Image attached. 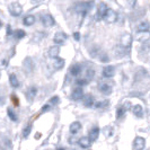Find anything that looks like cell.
I'll return each instance as SVG.
<instances>
[{
	"label": "cell",
	"mask_w": 150,
	"mask_h": 150,
	"mask_svg": "<svg viewBox=\"0 0 150 150\" xmlns=\"http://www.w3.org/2000/svg\"><path fill=\"white\" fill-rule=\"evenodd\" d=\"M98 135H99V128L98 127H94L89 131V134H88V138H89L90 142H94L98 139Z\"/></svg>",
	"instance_id": "cell-12"
},
{
	"label": "cell",
	"mask_w": 150,
	"mask_h": 150,
	"mask_svg": "<svg viewBox=\"0 0 150 150\" xmlns=\"http://www.w3.org/2000/svg\"><path fill=\"white\" fill-rule=\"evenodd\" d=\"M131 111H132V113L134 114L135 116H138V117H142L143 110H142V106L141 105H134L132 108H131Z\"/></svg>",
	"instance_id": "cell-19"
},
{
	"label": "cell",
	"mask_w": 150,
	"mask_h": 150,
	"mask_svg": "<svg viewBox=\"0 0 150 150\" xmlns=\"http://www.w3.org/2000/svg\"><path fill=\"white\" fill-rule=\"evenodd\" d=\"M108 8H107V5L104 4V2H100L99 5H98V8H97V16H96V19L99 21V19H102L103 18V16L104 14L106 13V10H107Z\"/></svg>",
	"instance_id": "cell-10"
},
{
	"label": "cell",
	"mask_w": 150,
	"mask_h": 150,
	"mask_svg": "<svg viewBox=\"0 0 150 150\" xmlns=\"http://www.w3.org/2000/svg\"><path fill=\"white\" fill-rule=\"evenodd\" d=\"M132 43V36L130 34H123L121 38V44L123 47H129Z\"/></svg>",
	"instance_id": "cell-11"
},
{
	"label": "cell",
	"mask_w": 150,
	"mask_h": 150,
	"mask_svg": "<svg viewBox=\"0 0 150 150\" xmlns=\"http://www.w3.org/2000/svg\"><path fill=\"white\" fill-rule=\"evenodd\" d=\"M7 113H8V116H9V119L11 121H17V116H16V114L14 112H13V110L11 108H8L7 110Z\"/></svg>",
	"instance_id": "cell-30"
},
{
	"label": "cell",
	"mask_w": 150,
	"mask_h": 150,
	"mask_svg": "<svg viewBox=\"0 0 150 150\" xmlns=\"http://www.w3.org/2000/svg\"><path fill=\"white\" fill-rule=\"evenodd\" d=\"M124 113H125V110L123 108V106H121V107H119L117 108V112H116V116H117V119H121L123 115H124Z\"/></svg>",
	"instance_id": "cell-31"
},
{
	"label": "cell",
	"mask_w": 150,
	"mask_h": 150,
	"mask_svg": "<svg viewBox=\"0 0 150 150\" xmlns=\"http://www.w3.org/2000/svg\"><path fill=\"white\" fill-rule=\"evenodd\" d=\"M133 147L135 150H143L146 147V139L142 137H137L133 142Z\"/></svg>",
	"instance_id": "cell-9"
},
{
	"label": "cell",
	"mask_w": 150,
	"mask_h": 150,
	"mask_svg": "<svg viewBox=\"0 0 150 150\" xmlns=\"http://www.w3.org/2000/svg\"><path fill=\"white\" fill-rule=\"evenodd\" d=\"M0 77H1V72H0Z\"/></svg>",
	"instance_id": "cell-45"
},
{
	"label": "cell",
	"mask_w": 150,
	"mask_h": 150,
	"mask_svg": "<svg viewBox=\"0 0 150 150\" xmlns=\"http://www.w3.org/2000/svg\"><path fill=\"white\" fill-rule=\"evenodd\" d=\"M110 104V102L108 100H100V102H96L94 106L96 107V108H104V107H107Z\"/></svg>",
	"instance_id": "cell-27"
},
{
	"label": "cell",
	"mask_w": 150,
	"mask_h": 150,
	"mask_svg": "<svg viewBox=\"0 0 150 150\" xmlns=\"http://www.w3.org/2000/svg\"><path fill=\"white\" fill-rule=\"evenodd\" d=\"M64 64H66V62H64V60L62 59V58H55V60H54V62H53V66H54V68L55 69H58V70H60V69H62V68L64 67Z\"/></svg>",
	"instance_id": "cell-21"
},
{
	"label": "cell",
	"mask_w": 150,
	"mask_h": 150,
	"mask_svg": "<svg viewBox=\"0 0 150 150\" xmlns=\"http://www.w3.org/2000/svg\"><path fill=\"white\" fill-rule=\"evenodd\" d=\"M8 9H9L10 15L14 16V17H18L19 15H22L23 13V7L21 6V4H18V2H11L9 5Z\"/></svg>",
	"instance_id": "cell-2"
},
{
	"label": "cell",
	"mask_w": 150,
	"mask_h": 150,
	"mask_svg": "<svg viewBox=\"0 0 150 150\" xmlns=\"http://www.w3.org/2000/svg\"><path fill=\"white\" fill-rule=\"evenodd\" d=\"M0 27H1V22H0Z\"/></svg>",
	"instance_id": "cell-44"
},
{
	"label": "cell",
	"mask_w": 150,
	"mask_h": 150,
	"mask_svg": "<svg viewBox=\"0 0 150 150\" xmlns=\"http://www.w3.org/2000/svg\"><path fill=\"white\" fill-rule=\"evenodd\" d=\"M81 72V66L80 64H74L70 68V74L75 77H78Z\"/></svg>",
	"instance_id": "cell-20"
},
{
	"label": "cell",
	"mask_w": 150,
	"mask_h": 150,
	"mask_svg": "<svg viewBox=\"0 0 150 150\" xmlns=\"http://www.w3.org/2000/svg\"><path fill=\"white\" fill-rule=\"evenodd\" d=\"M30 131H32V124H27V127L23 130V137L24 138H27L28 135H30Z\"/></svg>",
	"instance_id": "cell-29"
},
{
	"label": "cell",
	"mask_w": 150,
	"mask_h": 150,
	"mask_svg": "<svg viewBox=\"0 0 150 150\" xmlns=\"http://www.w3.org/2000/svg\"><path fill=\"white\" fill-rule=\"evenodd\" d=\"M23 66H24V69L27 72H30L33 70V68H34V63H33V61L30 60V58H26L23 62Z\"/></svg>",
	"instance_id": "cell-17"
},
{
	"label": "cell",
	"mask_w": 150,
	"mask_h": 150,
	"mask_svg": "<svg viewBox=\"0 0 150 150\" xmlns=\"http://www.w3.org/2000/svg\"><path fill=\"white\" fill-rule=\"evenodd\" d=\"M59 54H60V46L53 45V46H51V47L49 49V55H50V58L55 59V58L59 57Z\"/></svg>",
	"instance_id": "cell-13"
},
{
	"label": "cell",
	"mask_w": 150,
	"mask_h": 150,
	"mask_svg": "<svg viewBox=\"0 0 150 150\" xmlns=\"http://www.w3.org/2000/svg\"><path fill=\"white\" fill-rule=\"evenodd\" d=\"M23 23H24V25H26V26H32V25L35 23V17L33 15H27L26 17H24Z\"/></svg>",
	"instance_id": "cell-22"
},
{
	"label": "cell",
	"mask_w": 150,
	"mask_h": 150,
	"mask_svg": "<svg viewBox=\"0 0 150 150\" xmlns=\"http://www.w3.org/2000/svg\"><path fill=\"white\" fill-rule=\"evenodd\" d=\"M103 19L105 21V23L107 24H113V23H115L117 21V14H116V11H114L113 9H107L106 10V13L104 14L103 16Z\"/></svg>",
	"instance_id": "cell-1"
},
{
	"label": "cell",
	"mask_w": 150,
	"mask_h": 150,
	"mask_svg": "<svg viewBox=\"0 0 150 150\" xmlns=\"http://www.w3.org/2000/svg\"><path fill=\"white\" fill-rule=\"evenodd\" d=\"M83 89L81 86H77L74 88L72 93H71V99L72 100H79V99H83Z\"/></svg>",
	"instance_id": "cell-4"
},
{
	"label": "cell",
	"mask_w": 150,
	"mask_h": 150,
	"mask_svg": "<svg viewBox=\"0 0 150 150\" xmlns=\"http://www.w3.org/2000/svg\"><path fill=\"white\" fill-rule=\"evenodd\" d=\"M98 90L104 95H108L112 93V86L105 81H102V83H98Z\"/></svg>",
	"instance_id": "cell-8"
},
{
	"label": "cell",
	"mask_w": 150,
	"mask_h": 150,
	"mask_svg": "<svg viewBox=\"0 0 150 150\" xmlns=\"http://www.w3.org/2000/svg\"><path fill=\"white\" fill-rule=\"evenodd\" d=\"M59 103V97L58 96H53L51 99H50V105H57Z\"/></svg>",
	"instance_id": "cell-32"
},
{
	"label": "cell",
	"mask_w": 150,
	"mask_h": 150,
	"mask_svg": "<svg viewBox=\"0 0 150 150\" xmlns=\"http://www.w3.org/2000/svg\"><path fill=\"white\" fill-rule=\"evenodd\" d=\"M14 36H15V38H17V40L24 38L26 36V32L23 30H16L15 32H14Z\"/></svg>",
	"instance_id": "cell-26"
},
{
	"label": "cell",
	"mask_w": 150,
	"mask_h": 150,
	"mask_svg": "<svg viewBox=\"0 0 150 150\" xmlns=\"http://www.w3.org/2000/svg\"><path fill=\"white\" fill-rule=\"evenodd\" d=\"M9 83H10V85H11V87H14V88H17V87L19 86L18 78L16 77L15 74H11V75L9 76Z\"/></svg>",
	"instance_id": "cell-23"
},
{
	"label": "cell",
	"mask_w": 150,
	"mask_h": 150,
	"mask_svg": "<svg viewBox=\"0 0 150 150\" xmlns=\"http://www.w3.org/2000/svg\"><path fill=\"white\" fill-rule=\"evenodd\" d=\"M43 0H32V2H34V4H40V2H42Z\"/></svg>",
	"instance_id": "cell-41"
},
{
	"label": "cell",
	"mask_w": 150,
	"mask_h": 150,
	"mask_svg": "<svg viewBox=\"0 0 150 150\" xmlns=\"http://www.w3.org/2000/svg\"><path fill=\"white\" fill-rule=\"evenodd\" d=\"M80 129H81V123L80 122H78V121H76V122H72L71 124H70V132L72 133V134H76V133H78L79 131H80Z\"/></svg>",
	"instance_id": "cell-16"
},
{
	"label": "cell",
	"mask_w": 150,
	"mask_h": 150,
	"mask_svg": "<svg viewBox=\"0 0 150 150\" xmlns=\"http://www.w3.org/2000/svg\"><path fill=\"white\" fill-rule=\"evenodd\" d=\"M50 108H51V105H50V104H45V105L43 106V107H42V110H41V112H42V113H44V112H46V111H49Z\"/></svg>",
	"instance_id": "cell-35"
},
{
	"label": "cell",
	"mask_w": 150,
	"mask_h": 150,
	"mask_svg": "<svg viewBox=\"0 0 150 150\" xmlns=\"http://www.w3.org/2000/svg\"><path fill=\"white\" fill-rule=\"evenodd\" d=\"M78 143H79V146L81 147V148H89V146H90V140H89V138L88 137H81L79 140H78Z\"/></svg>",
	"instance_id": "cell-18"
},
{
	"label": "cell",
	"mask_w": 150,
	"mask_h": 150,
	"mask_svg": "<svg viewBox=\"0 0 150 150\" xmlns=\"http://www.w3.org/2000/svg\"><path fill=\"white\" fill-rule=\"evenodd\" d=\"M123 108H124L125 111H128V110H131V108H132V106H131V104H130L129 102H127V103L123 105Z\"/></svg>",
	"instance_id": "cell-36"
},
{
	"label": "cell",
	"mask_w": 150,
	"mask_h": 150,
	"mask_svg": "<svg viewBox=\"0 0 150 150\" xmlns=\"http://www.w3.org/2000/svg\"><path fill=\"white\" fill-rule=\"evenodd\" d=\"M90 7H91V2H79L76 6V10L80 14H86V13H88Z\"/></svg>",
	"instance_id": "cell-7"
},
{
	"label": "cell",
	"mask_w": 150,
	"mask_h": 150,
	"mask_svg": "<svg viewBox=\"0 0 150 150\" xmlns=\"http://www.w3.org/2000/svg\"><path fill=\"white\" fill-rule=\"evenodd\" d=\"M41 22H42V24L44 25L45 27H52L55 24L54 18L50 14H45V15L41 16Z\"/></svg>",
	"instance_id": "cell-3"
},
{
	"label": "cell",
	"mask_w": 150,
	"mask_h": 150,
	"mask_svg": "<svg viewBox=\"0 0 150 150\" xmlns=\"http://www.w3.org/2000/svg\"><path fill=\"white\" fill-rule=\"evenodd\" d=\"M135 40L140 43H146L150 40V32L149 30H144V32H139L135 36Z\"/></svg>",
	"instance_id": "cell-6"
},
{
	"label": "cell",
	"mask_w": 150,
	"mask_h": 150,
	"mask_svg": "<svg viewBox=\"0 0 150 150\" xmlns=\"http://www.w3.org/2000/svg\"><path fill=\"white\" fill-rule=\"evenodd\" d=\"M36 94H38V89H36V87H30L28 91H27V98H28V100L32 102L34 97L36 96Z\"/></svg>",
	"instance_id": "cell-24"
},
{
	"label": "cell",
	"mask_w": 150,
	"mask_h": 150,
	"mask_svg": "<svg viewBox=\"0 0 150 150\" xmlns=\"http://www.w3.org/2000/svg\"><path fill=\"white\" fill-rule=\"evenodd\" d=\"M94 75H95V71H94L93 69H88V70H87V72H86V76H85V79L89 83L90 80L94 78Z\"/></svg>",
	"instance_id": "cell-28"
},
{
	"label": "cell",
	"mask_w": 150,
	"mask_h": 150,
	"mask_svg": "<svg viewBox=\"0 0 150 150\" xmlns=\"http://www.w3.org/2000/svg\"><path fill=\"white\" fill-rule=\"evenodd\" d=\"M83 105L86 107H91V106L95 104V99L94 97L90 95V94H87V95H83Z\"/></svg>",
	"instance_id": "cell-15"
},
{
	"label": "cell",
	"mask_w": 150,
	"mask_h": 150,
	"mask_svg": "<svg viewBox=\"0 0 150 150\" xmlns=\"http://www.w3.org/2000/svg\"><path fill=\"white\" fill-rule=\"evenodd\" d=\"M86 83H88V81H87L85 78H79V79L77 80V85H78V86H83V85H86Z\"/></svg>",
	"instance_id": "cell-33"
},
{
	"label": "cell",
	"mask_w": 150,
	"mask_h": 150,
	"mask_svg": "<svg viewBox=\"0 0 150 150\" xmlns=\"http://www.w3.org/2000/svg\"><path fill=\"white\" fill-rule=\"evenodd\" d=\"M74 38H75L76 41H79V40H80V34H79V32H75V33H74Z\"/></svg>",
	"instance_id": "cell-37"
},
{
	"label": "cell",
	"mask_w": 150,
	"mask_h": 150,
	"mask_svg": "<svg viewBox=\"0 0 150 150\" xmlns=\"http://www.w3.org/2000/svg\"><path fill=\"white\" fill-rule=\"evenodd\" d=\"M67 38L68 36L66 33H63V32H57L55 35H54V38H53V42L55 44H63L67 41Z\"/></svg>",
	"instance_id": "cell-5"
},
{
	"label": "cell",
	"mask_w": 150,
	"mask_h": 150,
	"mask_svg": "<svg viewBox=\"0 0 150 150\" xmlns=\"http://www.w3.org/2000/svg\"><path fill=\"white\" fill-rule=\"evenodd\" d=\"M114 75H115V68L113 66H107L103 69V76L105 78H112Z\"/></svg>",
	"instance_id": "cell-14"
},
{
	"label": "cell",
	"mask_w": 150,
	"mask_h": 150,
	"mask_svg": "<svg viewBox=\"0 0 150 150\" xmlns=\"http://www.w3.org/2000/svg\"><path fill=\"white\" fill-rule=\"evenodd\" d=\"M69 141H70V143H75L76 141H78V140H77L76 138H70V139H69Z\"/></svg>",
	"instance_id": "cell-40"
},
{
	"label": "cell",
	"mask_w": 150,
	"mask_h": 150,
	"mask_svg": "<svg viewBox=\"0 0 150 150\" xmlns=\"http://www.w3.org/2000/svg\"><path fill=\"white\" fill-rule=\"evenodd\" d=\"M11 33H13V32H11V30H10V26L8 25L7 26V35H11Z\"/></svg>",
	"instance_id": "cell-39"
},
{
	"label": "cell",
	"mask_w": 150,
	"mask_h": 150,
	"mask_svg": "<svg viewBox=\"0 0 150 150\" xmlns=\"http://www.w3.org/2000/svg\"><path fill=\"white\" fill-rule=\"evenodd\" d=\"M150 30V24L148 22H141L138 25V32H144Z\"/></svg>",
	"instance_id": "cell-25"
},
{
	"label": "cell",
	"mask_w": 150,
	"mask_h": 150,
	"mask_svg": "<svg viewBox=\"0 0 150 150\" xmlns=\"http://www.w3.org/2000/svg\"><path fill=\"white\" fill-rule=\"evenodd\" d=\"M58 150H64V148H59Z\"/></svg>",
	"instance_id": "cell-43"
},
{
	"label": "cell",
	"mask_w": 150,
	"mask_h": 150,
	"mask_svg": "<svg viewBox=\"0 0 150 150\" xmlns=\"http://www.w3.org/2000/svg\"><path fill=\"white\" fill-rule=\"evenodd\" d=\"M11 102L14 103V105L15 106H18L19 105V100H18V98L16 95H11Z\"/></svg>",
	"instance_id": "cell-34"
},
{
	"label": "cell",
	"mask_w": 150,
	"mask_h": 150,
	"mask_svg": "<svg viewBox=\"0 0 150 150\" xmlns=\"http://www.w3.org/2000/svg\"><path fill=\"white\" fill-rule=\"evenodd\" d=\"M1 64H2V66H7V64H8V61L7 60H4L2 62H1Z\"/></svg>",
	"instance_id": "cell-42"
},
{
	"label": "cell",
	"mask_w": 150,
	"mask_h": 150,
	"mask_svg": "<svg viewBox=\"0 0 150 150\" xmlns=\"http://www.w3.org/2000/svg\"><path fill=\"white\" fill-rule=\"evenodd\" d=\"M135 1H137V0H128L129 6H131V7H134V6H135Z\"/></svg>",
	"instance_id": "cell-38"
}]
</instances>
